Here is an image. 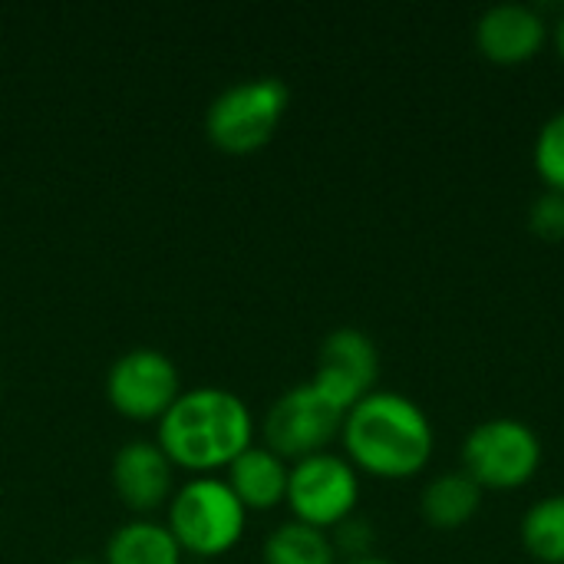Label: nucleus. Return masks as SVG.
<instances>
[{
	"instance_id": "10",
	"label": "nucleus",
	"mask_w": 564,
	"mask_h": 564,
	"mask_svg": "<svg viewBox=\"0 0 564 564\" xmlns=\"http://www.w3.org/2000/svg\"><path fill=\"white\" fill-rule=\"evenodd\" d=\"M112 489L129 512L149 519L175 492V466L155 440H129L112 456Z\"/></svg>"
},
{
	"instance_id": "5",
	"label": "nucleus",
	"mask_w": 564,
	"mask_h": 564,
	"mask_svg": "<svg viewBox=\"0 0 564 564\" xmlns=\"http://www.w3.org/2000/svg\"><path fill=\"white\" fill-rule=\"evenodd\" d=\"M542 466V440L519 416L479 420L463 440V469L482 489L525 486Z\"/></svg>"
},
{
	"instance_id": "16",
	"label": "nucleus",
	"mask_w": 564,
	"mask_h": 564,
	"mask_svg": "<svg viewBox=\"0 0 564 564\" xmlns=\"http://www.w3.org/2000/svg\"><path fill=\"white\" fill-rule=\"evenodd\" d=\"M519 535L539 562L564 564V492L532 502L522 516Z\"/></svg>"
},
{
	"instance_id": "11",
	"label": "nucleus",
	"mask_w": 564,
	"mask_h": 564,
	"mask_svg": "<svg viewBox=\"0 0 564 564\" xmlns=\"http://www.w3.org/2000/svg\"><path fill=\"white\" fill-rule=\"evenodd\" d=\"M549 36V23L539 7L525 0H502L479 13L476 46L496 63H525L532 59Z\"/></svg>"
},
{
	"instance_id": "19",
	"label": "nucleus",
	"mask_w": 564,
	"mask_h": 564,
	"mask_svg": "<svg viewBox=\"0 0 564 564\" xmlns=\"http://www.w3.org/2000/svg\"><path fill=\"white\" fill-rule=\"evenodd\" d=\"M529 228L549 241L564 238V192L545 188L529 205Z\"/></svg>"
},
{
	"instance_id": "20",
	"label": "nucleus",
	"mask_w": 564,
	"mask_h": 564,
	"mask_svg": "<svg viewBox=\"0 0 564 564\" xmlns=\"http://www.w3.org/2000/svg\"><path fill=\"white\" fill-rule=\"evenodd\" d=\"M337 564H400L393 562V558H387V555H360V558H344V562Z\"/></svg>"
},
{
	"instance_id": "15",
	"label": "nucleus",
	"mask_w": 564,
	"mask_h": 564,
	"mask_svg": "<svg viewBox=\"0 0 564 564\" xmlns=\"http://www.w3.org/2000/svg\"><path fill=\"white\" fill-rule=\"evenodd\" d=\"M264 564H337V549L327 529L288 519L274 525L261 545Z\"/></svg>"
},
{
	"instance_id": "17",
	"label": "nucleus",
	"mask_w": 564,
	"mask_h": 564,
	"mask_svg": "<svg viewBox=\"0 0 564 564\" xmlns=\"http://www.w3.org/2000/svg\"><path fill=\"white\" fill-rule=\"evenodd\" d=\"M532 159H535V169L545 178V185L555 188V192H564V106L555 109L539 126Z\"/></svg>"
},
{
	"instance_id": "7",
	"label": "nucleus",
	"mask_w": 564,
	"mask_h": 564,
	"mask_svg": "<svg viewBox=\"0 0 564 564\" xmlns=\"http://www.w3.org/2000/svg\"><path fill=\"white\" fill-rule=\"evenodd\" d=\"M344 410L334 406L311 380L284 390L264 413V446L288 463L327 449L344 426Z\"/></svg>"
},
{
	"instance_id": "3",
	"label": "nucleus",
	"mask_w": 564,
	"mask_h": 564,
	"mask_svg": "<svg viewBox=\"0 0 564 564\" xmlns=\"http://www.w3.org/2000/svg\"><path fill=\"white\" fill-rule=\"evenodd\" d=\"M165 525L182 552L218 558L241 542L248 509L221 476H192L172 492L165 506Z\"/></svg>"
},
{
	"instance_id": "1",
	"label": "nucleus",
	"mask_w": 564,
	"mask_h": 564,
	"mask_svg": "<svg viewBox=\"0 0 564 564\" xmlns=\"http://www.w3.org/2000/svg\"><path fill=\"white\" fill-rule=\"evenodd\" d=\"M344 456L370 476L406 479L426 469L436 449L430 413L406 393L377 387L360 397L340 426Z\"/></svg>"
},
{
	"instance_id": "4",
	"label": "nucleus",
	"mask_w": 564,
	"mask_h": 564,
	"mask_svg": "<svg viewBox=\"0 0 564 564\" xmlns=\"http://www.w3.org/2000/svg\"><path fill=\"white\" fill-rule=\"evenodd\" d=\"M291 102L281 76H248L225 86L205 109V135L221 152H254L278 132Z\"/></svg>"
},
{
	"instance_id": "21",
	"label": "nucleus",
	"mask_w": 564,
	"mask_h": 564,
	"mask_svg": "<svg viewBox=\"0 0 564 564\" xmlns=\"http://www.w3.org/2000/svg\"><path fill=\"white\" fill-rule=\"evenodd\" d=\"M555 46H558V53H562L564 59V13L558 17V23H555Z\"/></svg>"
},
{
	"instance_id": "22",
	"label": "nucleus",
	"mask_w": 564,
	"mask_h": 564,
	"mask_svg": "<svg viewBox=\"0 0 564 564\" xmlns=\"http://www.w3.org/2000/svg\"><path fill=\"white\" fill-rule=\"evenodd\" d=\"M66 564H102V562H86V558H76V562H66Z\"/></svg>"
},
{
	"instance_id": "8",
	"label": "nucleus",
	"mask_w": 564,
	"mask_h": 564,
	"mask_svg": "<svg viewBox=\"0 0 564 564\" xmlns=\"http://www.w3.org/2000/svg\"><path fill=\"white\" fill-rule=\"evenodd\" d=\"M178 393L182 377L175 360L152 347H132L106 370V397L112 410L126 420H162L165 410L178 400Z\"/></svg>"
},
{
	"instance_id": "6",
	"label": "nucleus",
	"mask_w": 564,
	"mask_h": 564,
	"mask_svg": "<svg viewBox=\"0 0 564 564\" xmlns=\"http://www.w3.org/2000/svg\"><path fill=\"white\" fill-rule=\"evenodd\" d=\"M291 519L334 529L347 516L357 512L360 502V469L334 449L311 453L297 463H291L288 476V496H284Z\"/></svg>"
},
{
	"instance_id": "14",
	"label": "nucleus",
	"mask_w": 564,
	"mask_h": 564,
	"mask_svg": "<svg viewBox=\"0 0 564 564\" xmlns=\"http://www.w3.org/2000/svg\"><path fill=\"white\" fill-rule=\"evenodd\" d=\"M182 545L165 522L129 519L106 539L102 564H182Z\"/></svg>"
},
{
	"instance_id": "12",
	"label": "nucleus",
	"mask_w": 564,
	"mask_h": 564,
	"mask_svg": "<svg viewBox=\"0 0 564 564\" xmlns=\"http://www.w3.org/2000/svg\"><path fill=\"white\" fill-rule=\"evenodd\" d=\"M288 476H291V463L271 453L264 443L248 446L225 469V482L231 486V492L241 499L248 512H268L281 506L288 496Z\"/></svg>"
},
{
	"instance_id": "18",
	"label": "nucleus",
	"mask_w": 564,
	"mask_h": 564,
	"mask_svg": "<svg viewBox=\"0 0 564 564\" xmlns=\"http://www.w3.org/2000/svg\"><path fill=\"white\" fill-rule=\"evenodd\" d=\"M330 539H334V549L337 555L344 558H360V555H373V542H377V532H373V522L360 512L347 516L340 525L330 529Z\"/></svg>"
},
{
	"instance_id": "13",
	"label": "nucleus",
	"mask_w": 564,
	"mask_h": 564,
	"mask_svg": "<svg viewBox=\"0 0 564 564\" xmlns=\"http://www.w3.org/2000/svg\"><path fill=\"white\" fill-rule=\"evenodd\" d=\"M482 486L466 469H443L426 479L420 492V509L430 525L436 529H459L466 525L482 506Z\"/></svg>"
},
{
	"instance_id": "9",
	"label": "nucleus",
	"mask_w": 564,
	"mask_h": 564,
	"mask_svg": "<svg viewBox=\"0 0 564 564\" xmlns=\"http://www.w3.org/2000/svg\"><path fill=\"white\" fill-rule=\"evenodd\" d=\"M377 377H380V350L367 330L337 327L321 340L311 383L344 413L360 397L377 390Z\"/></svg>"
},
{
	"instance_id": "2",
	"label": "nucleus",
	"mask_w": 564,
	"mask_h": 564,
	"mask_svg": "<svg viewBox=\"0 0 564 564\" xmlns=\"http://www.w3.org/2000/svg\"><path fill=\"white\" fill-rule=\"evenodd\" d=\"M155 426V443L172 466L195 476L228 469L248 446H254V413L228 387L182 390Z\"/></svg>"
}]
</instances>
